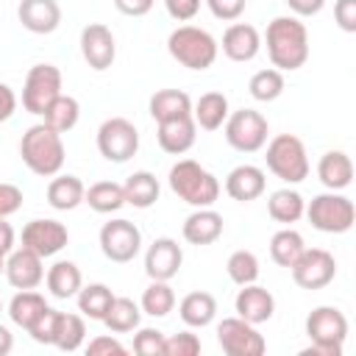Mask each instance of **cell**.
I'll use <instances>...</instances> for the list:
<instances>
[{"mask_svg": "<svg viewBox=\"0 0 356 356\" xmlns=\"http://www.w3.org/2000/svg\"><path fill=\"white\" fill-rule=\"evenodd\" d=\"M170 189L192 209L214 206L220 197V181L195 159H181L170 167Z\"/></svg>", "mask_w": 356, "mask_h": 356, "instance_id": "3957f363", "label": "cell"}, {"mask_svg": "<svg viewBox=\"0 0 356 356\" xmlns=\"http://www.w3.org/2000/svg\"><path fill=\"white\" fill-rule=\"evenodd\" d=\"M267 170L284 184H300L309 175V153L306 145L295 134H278L267 142Z\"/></svg>", "mask_w": 356, "mask_h": 356, "instance_id": "8992f818", "label": "cell"}, {"mask_svg": "<svg viewBox=\"0 0 356 356\" xmlns=\"http://www.w3.org/2000/svg\"><path fill=\"white\" fill-rule=\"evenodd\" d=\"M178 314H181V320H184L189 328H206V325H211L214 317H217V300H214L211 292H203V289L189 292V295L181 298Z\"/></svg>", "mask_w": 356, "mask_h": 356, "instance_id": "4316f807", "label": "cell"}, {"mask_svg": "<svg viewBox=\"0 0 356 356\" xmlns=\"http://www.w3.org/2000/svg\"><path fill=\"white\" fill-rule=\"evenodd\" d=\"M181 234H184V239H186L189 245H197V248L211 245V242H217V239L222 236V214H217L211 206L195 209V211L184 220Z\"/></svg>", "mask_w": 356, "mask_h": 356, "instance_id": "603a6c76", "label": "cell"}, {"mask_svg": "<svg viewBox=\"0 0 356 356\" xmlns=\"http://www.w3.org/2000/svg\"><path fill=\"white\" fill-rule=\"evenodd\" d=\"M17 17L31 33H53L61 25V6L56 0H19Z\"/></svg>", "mask_w": 356, "mask_h": 356, "instance_id": "d6986e66", "label": "cell"}, {"mask_svg": "<svg viewBox=\"0 0 356 356\" xmlns=\"http://www.w3.org/2000/svg\"><path fill=\"white\" fill-rule=\"evenodd\" d=\"M86 353H89V356H125V353H128V348H125V345H122L117 337L100 334V337L89 339Z\"/></svg>", "mask_w": 356, "mask_h": 356, "instance_id": "f6af8a7d", "label": "cell"}, {"mask_svg": "<svg viewBox=\"0 0 356 356\" xmlns=\"http://www.w3.org/2000/svg\"><path fill=\"white\" fill-rule=\"evenodd\" d=\"M164 8L175 22H189L200 11V0H164Z\"/></svg>", "mask_w": 356, "mask_h": 356, "instance_id": "681fc988", "label": "cell"}, {"mask_svg": "<svg viewBox=\"0 0 356 356\" xmlns=\"http://www.w3.org/2000/svg\"><path fill=\"white\" fill-rule=\"evenodd\" d=\"M75 300H78V312L83 317L103 323V317H106V312H108V306L114 300V292L106 284H86V286L78 289Z\"/></svg>", "mask_w": 356, "mask_h": 356, "instance_id": "d590c367", "label": "cell"}, {"mask_svg": "<svg viewBox=\"0 0 356 356\" xmlns=\"http://www.w3.org/2000/svg\"><path fill=\"white\" fill-rule=\"evenodd\" d=\"M150 117L156 122H167V120H178V117H189L192 114V97L184 89H159L150 103Z\"/></svg>", "mask_w": 356, "mask_h": 356, "instance_id": "83f0119b", "label": "cell"}, {"mask_svg": "<svg viewBox=\"0 0 356 356\" xmlns=\"http://www.w3.org/2000/svg\"><path fill=\"white\" fill-rule=\"evenodd\" d=\"M264 189H267V178H264V170L256 164H239L225 175V192L239 203H250L261 197Z\"/></svg>", "mask_w": 356, "mask_h": 356, "instance_id": "44dd1931", "label": "cell"}, {"mask_svg": "<svg viewBox=\"0 0 356 356\" xmlns=\"http://www.w3.org/2000/svg\"><path fill=\"white\" fill-rule=\"evenodd\" d=\"M19 156L25 161V167L33 172V175H42V178H53L61 172L64 167V142H61V134H56L53 128H47L44 122L39 125H31L22 139H19Z\"/></svg>", "mask_w": 356, "mask_h": 356, "instance_id": "7a4b0ae2", "label": "cell"}, {"mask_svg": "<svg viewBox=\"0 0 356 356\" xmlns=\"http://www.w3.org/2000/svg\"><path fill=\"white\" fill-rule=\"evenodd\" d=\"M14 111H17V95H14V89L8 83L0 81V122L11 120Z\"/></svg>", "mask_w": 356, "mask_h": 356, "instance_id": "f5cc1de1", "label": "cell"}, {"mask_svg": "<svg viewBox=\"0 0 356 356\" xmlns=\"http://www.w3.org/2000/svg\"><path fill=\"white\" fill-rule=\"evenodd\" d=\"M134 353H139V356H164V334L159 328H136Z\"/></svg>", "mask_w": 356, "mask_h": 356, "instance_id": "7bdbcfd3", "label": "cell"}, {"mask_svg": "<svg viewBox=\"0 0 356 356\" xmlns=\"http://www.w3.org/2000/svg\"><path fill=\"white\" fill-rule=\"evenodd\" d=\"M44 284H47V292L53 298L67 300V298H75L78 295V289L83 286V275H81V270H78L75 261L61 259V261H56V264L47 267Z\"/></svg>", "mask_w": 356, "mask_h": 356, "instance_id": "484cf974", "label": "cell"}, {"mask_svg": "<svg viewBox=\"0 0 356 356\" xmlns=\"http://www.w3.org/2000/svg\"><path fill=\"white\" fill-rule=\"evenodd\" d=\"M225 273L236 286H245V284H253L259 278L261 267H259V259L253 250H234L225 261Z\"/></svg>", "mask_w": 356, "mask_h": 356, "instance_id": "60d3db41", "label": "cell"}, {"mask_svg": "<svg viewBox=\"0 0 356 356\" xmlns=\"http://www.w3.org/2000/svg\"><path fill=\"white\" fill-rule=\"evenodd\" d=\"M83 337H86V323H83V314H70V312H58V320H56V334H53V345L58 350H78L83 345Z\"/></svg>", "mask_w": 356, "mask_h": 356, "instance_id": "74e56055", "label": "cell"}, {"mask_svg": "<svg viewBox=\"0 0 356 356\" xmlns=\"http://www.w3.org/2000/svg\"><path fill=\"white\" fill-rule=\"evenodd\" d=\"M222 131H225V142L239 150V153H256L267 145V134H270V125H267V117L256 108H239V111H231L228 120L222 122Z\"/></svg>", "mask_w": 356, "mask_h": 356, "instance_id": "ba28073f", "label": "cell"}, {"mask_svg": "<svg viewBox=\"0 0 356 356\" xmlns=\"http://www.w3.org/2000/svg\"><path fill=\"white\" fill-rule=\"evenodd\" d=\"M22 209V189L17 184H6L0 181V217H11Z\"/></svg>", "mask_w": 356, "mask_h": 356, "instance_id": "7dc6e473", "label": "cell"}, {"mask_svg": "<svg viewBox=\"0 0 356 356\" xmlns=\"http://www.w3.org/2000/svg\"><path fill=\"white\" fill-rule=\"evenodd\" d=\"M303 214L309 217L312 228L323 231V234H348L356 222V209L353 200L345 197L342 192H323L314 195L309 200V206L303 209Z\"/></svg>", "mask_w": 356, "mask_h": 356, "instance_id": "52a82bcc", "label": "cell"}, {"mask_svg": "<svg viewBox=\"0 0 356 356\" xmlns=\"http://www.w3.org/2000/svg\"><path fill=\"white\" fill-rule=\"evenodd\" d=\"M42 256L28 250V248H14L8 256H6V281L14 286V289H36L42 281H44V267H42Z\"/></svg>", "mask_w": 356, "mask_h": 356, "instance_id": "e0dca14e", "label": "cell"}, {"mask_svg": "<svg viewBox=\"0 0 356 356\" xmlns=\"http://www.w3.org/2000/svg\"><path fill=\"white\" fill-rule=\"evenodd\" d=\"M284 86H286L284 72L275 70V67L259 70V72H253L250 81H248V92H250V97L259 100V103H273V100H278V97L284 95Z\"/></svg>", "mask_w": 356, "mask_h": 356, "instance_id": "f35d334b", "label": "cell"}, {"mask_svg": "<svg viewBox=\"0 0 356 356\" xmlns=\"http://www.w3.org/2000/svg\"><path fill=\"white\" fill-rule=\"evenodd\" d=\"M139 309L150 317H167L175 309V292H172L170 281H150L147 289L142 292Z\"/></svg>", "mask_w": 356, "mask_h": 356, "instance_id": "ab89813d", "label": "cell"}, {"mask_svg": "<svg viewBox=\"0 0 356 356\" xmlns=\"http://www.w3.org/2000/svg\"><path fill=\"white\" fill-rule=\"evenodd\" d=\"M167 50L181 67L203 72L217 61L220 44L209 31H203L197 25H178L167 36Z\"/></svg>", "mask_w": 356, "mask_h": 356, "instance_id": "5b68a950", "label": "cell"}, {"mask_svg": "<svg viewBox=\"0 0 356 356\" xmlns=\"http://www.w3.org/2000/svg\"><path fill=\"white\" fill-rule=\"evenodd\" d=\"M14 348V334L0 323V356H8Z\"/></svg>", "mask_w": 356, "mask_h": 356, "instance_id": "11a10c76", "label": "cell"}, {"mask_svg": "<svg viewBox=\"0 0 356 356\" xmlns=\"http://www.w3.org/2000/svg\"><path fill=\"white\" fill-rule=\"evenodd\" d=\"M264 42H267V56H270L273 67L281 72L300 70L309 58V31L300 22V17H295V14L275 17L267 25Z\"/></svg>", "mask_w": 356, "mask_h": 356, "instance_id": "6da1fadb", "label": "cell"}, {"mask_svg": "<svg viewBox=\"0 0 356 356\" xmlns=\"http://www.w3.org/2000/svg\"><path fill=\"white\" fill-rule=\"evenodd\" d=\"M334 19L345 33H356V0H337Z\"/></svg>", "mask_w": 356, "mask_h": 356, "instance_id": "c3c4849f", "label": "cell"}, {"mask_svg": "<svg viewBox=\"0 0 356 356\" xmlns=\"http://www.w3.org/2000/svg\"><path fill=\"white\" fill-rule=\"evenodd\" d=\"M206 6H209V11H211L217 19L234 22V19H239V17L245 14L248 0H206Z\"/></svg>", "mask_w": 356, "mask_h": 356, "instance_id": "bcb514c9", "label": "cell"}, {"mask_svg": "<svg viewBox=\"0 0 356 356\" xmlns=\"http://www.w3.org/2000/svg\"><path fill=\"white\" fill-rule=\"evenodd\" d=\"M44 309H47L44 295H39L36 289H19V292L11 298V303H8V317H11L14 325H19V328L28 331L31 323H33Z\"/></svg>", "mask_w": 356, "mask_h": 356, "instance_id": "836d02e7", "label": "cell"}, {"mask_svg": "<svg viewBox=\"0 0 356 356\" xmlns=\"http://www.w3.org/2000/svg\"><path fill=\"white\" fill-rule=\"evenodd\" d=\"M70 242V231L64 222L58 220H31L25 228H22V248L39 253L42 259L47 256H56L58 250H64Z\"/></svg>", "mask_w": 356, "mask_h": 356, "instance_id": "9a60e30c", "label": "cell"}, {"mask_svg": "<svg viewBox=\"0 0 356 356\" xmlns=\"http://www.w3.org/2000/svg\"><path fill=\"white\" fill-rule=\"evenodd\" d=\"M228 114H231V106H228V97L222 92H203L192 103V120L203 131L222 128V122L228 120Z\"/></svg>", "mask_w": 356, "mask_h": 356, "instance_id": "d4e9b609", "label": "cell"}, {"mask_svg": "<svg viewBox=\"0 0 356 356\" xmlns=\"http://www.w3.org/2000/svg\"><path fill=\"white\" fill-rule=\"evenodd\" d=\"M0 312H3V300H0Z\"/></svg>", "mask_w": 356, "mask_h": 356, "instance_id": "6f0895ef", "label": "cell"}, {"mask_svg": "<svg viewBox=\"0 0 356 356\" xmlns=\"http://www.w3.org/2000/svg\"><path fill=\"white\" fill-rule=\"evenodd\" d=\"M156 139H159V147L170 156H184L195 139H197V125L189 117H178V120H167V122H156Z\"/></svg>", "mask_w": 356, "mask_h": 356, "instance_id": "7402d4cb", "label": "cell"}, {"mask_svg": "<svg viewBox=\"0 0 356 356\" xmlns=\"http://www.w3.org/2000/svg\"><path fill=\"white\" fill-rule=\"evenodd\" d=\"M122 192H125V203H131L134 209H150L159 195H161V186H159V178L147 170H136L125 178L122 184Z\"/></svg>", "mask_w": 356, "mask_h": 356, "instance_id": "f546056e", "label": "cell"}, {"mask_svg": "<svg viewBox=\"0 0 356 356\" xmlns=\"http://www.w3.org/2000/svg\"><path fill=\"white\" fill-rule=\"evenodd\" d=\"M78 120H81V103L72 97V95H58L47 108H44V114H42V122L47 125V128H53L56 134H67V131H72L75 125H78Z\"/></svg>", "mask_w": 356, "mask_h": 356, "instance_id": "1f68e13d", "label": "cell"}, {"mask_svg": "<svg viewBox=\"0 0 356 356\" xmlns=\"http://www.w3.org/2000/svg\"><path fill=\"white\" fill-rule=\"evenodd\" d=\"M139 320H142V309L139 303H134L131 298H117L111 300L106 317H103V325L111 331V334H128V331H136L139 328Z\"/></svg>", "mask_w": 356, "mask_h": 356, "instance_id": "e575fe53", "label": "cell"}, {"mask_svg": "<svg viewBox=\"0 0 356 356\" xmlns=\"http://www.w3.org/2000/svg\"><path fill=\"white\" fill-rule=\"evenodd\" d=\"M3 270H6V256H0V275H3Z\"/></svg>", "mask_w": 356, "mask_h": 356, "instance_id": "9f6ffc18", "label": "cell"}, {"mask_svg": "<svg viewBox=\"0 0 356 356\" xmlns=\"http://www.w3.org/2000/svg\"><path fill=\"white\" fill-rule=\"evenodd\" d=\"M309 348L300 356H342V345L348 339V317L337 306H317L306 317Z\"/></svg>", "mask_w": 356, "mask_h": 356, "instance_id": "277c9868", "label": "cell"}, {"mask_svg": "<svg viewBox=\"0 0 356 356\" xmlns=\"http://www.w3.org/2000/svg\"><path fill=\"white\" fill-rule=\"evenodd\" d=\"M61 95V70L56 64H33L22 83V108L42 117L44 108Z\"/></svg>", "mask_w": 356, "mask_h": 356, "instance_id": "30bf717a", "label": "cell"}, {"mask_svg": "<svg viewBox=\"0 0 356 356\" xmlns=\"http://www.w3.org/2000/svg\"><path fill=\"white\" fill-rule=\"evenodd\" d=\"M184 264V250L172 236H159L145 250V273L150 281H170Z\"/></svg>", "mask_w": 356, "mask_h": 356, "instance_id": "2e32d148", "label": "cell"}, {"mask_svg": "<svg viewBox=\"0 0 356 356\" xmlns=\"http://www.w3.org/2000/svg\"><path fill=\"white\" fill-rule=\"evenodd\" d=\"M220 47H222V53H225L231 61L245 64V61H253V58L259 56V50H261V36H259V31H256L253 25H248V22H234V25L225 28Z\"/></svg>", "mask_w": 356, "mask_h": 356, "instance_id": "ffe728a7", "label": "cell"}, {"mask_svg": "<svg viewBox=\"0 0 356 356\" xmlns=\"http://www.w3.org/2000/svg\"><path fill=\"white\" fill-rule=\"evenodd\" d=\"M317 178L325 189L331 192H342L350 186L353 181V161L345 150H328L320 156L317 161Z\"/></svg>", "mask_w": 356, "mask_h": 356, "instance_id": "cb8c5ba5", "label": "cell"}, {"mask_svg": "<svg viewBox=\"0 0 356 356\" xmlns=\"http://www.w3.org/2000/svg\"><path fill=\"white\" fill-rule=\"evenodd\" d=\"M289 273L300 289H323L337 275V259L323 248H303V253L289 267Z\"/></svg>", "mask_w": 356, "mask_h": 356, "instance_id": "4fadbf2b", "label": "cell"}, {"mask_svg": "<svg viewBox=\"0 0 356 356\" xmlns=\"http://www.w3.org/2000/svg\"><path fill=\"white\" fill-rule=\"evenodd\" d=\"M97 242H100V250L108 261L128 264L142 250V231L136 228V222H131L125 217H117V220L103 222Z\"/></svg>", "mask_w": 356, "mask_h": 356, "instance_id": "8fae6325", "label": "cell"}, {"mask_svg": "<svg viewBox=\"0 0 356 356\" xmlns=\"http://www.w3.org/2000/svg\"><path fill=\"white\" fill-rule=\"evenodd\" d=\"M217 345L228 356H261L267 350L259 328L242 317H225L217 325Z\"/></svg>", "mask_w": 356, "mask_h": 356, "instance_id": "7c38bea8", "label": "cell"}, {"mask_svg": "<svg viewBox=\"0 0 356 356\" xmlns=\"http://www.w3.org/2000/svg\"><path fill=\"white\" fill-rule=\"evenodd\" d=\"M56 320H58V309H44L28 328L31 339L39 342V345H53V334H56Z\"/></svg>", "mask_w": 356, "mask_h": 356, "instance_id": "ee69618b", "label": "cell"}, {"mask_svg": "<svg viewBox=\"0 0 356 356\" xmlns=\"http://www.w3.org/2000/svg\"><path fill=\"white\" fill-rule=\"evenodd\" d=\"M200 353V337L192 331H178L172 337H164V356H197Z\"/></svg>", "mask_w": 356, "mask_h": 356, "instance_id": "b9f144b4", "label": "cell"}, {"mask_svg": "<svg viewBox=\"0 0 356 356\" xmlns=\"http://www.w3.org/2000/svg\"><path fill=\"white\" fill-rule=\"evenodd\" d=\"M83 181L78 175H53V181L47 184V203L56 211H72L83 203Z\"/></svg>", "mask_w": 356, "mask_h": 356, "instance_id": "f1b7e54d", "label": "cell"}, {"mask_svg": "<svg viewBox=\"0 0 356 356\" xmlns=\"http://www.w3.org/2000/svg\"><path fill=\"white\" fill-rule=\"evenodd\" d=\"M156 0H114V8L125 17H145Z\"/></svg>", "mask_w": 356, "mask_h": 356, "instance_id": "f907efd6", "label": "cell"}, {"mask_svg": "<svg viewBox=\"0 0 356 356\" xmlns=\"http://www.w3.org/2000/svg\"><path fill=\"white\" fill-rule=\"evenodd\" d=\"M97 150L111 164H125L139 150V131L125 117H108L97 128Z\"/></svg>", "mask_w": 356, "mask_h": 356, "instance_id": "9c48e42d", "label": "cell"}, {"mask_svg": "<svg viewBox=\"0 0 356 356\" xmlns=\"http://www.w3.org/2000/svg\"><path fill=\"white\" fill-rule=\"evenodd\" d=\"M81 56L95 72L108 70L117 58V42H114L111 28L103 22H89L81 31Z\"/></svg>", "mask_w": 356, "mask_h": 356, "instance_id": "5bb4252c", "label": "cell"}, {"mask_svg": "<svg viewBox=\"0 0 356 356\" xmlns=\"http://www.w3.org/2000/svg\"><path fill=\"white\" fill-rule=\"evenodd\" d=\"M303 248H306V242H303V236L295 228H281L270 239V259L278 267H286L289 270L298 261V256L303 253Z\"/></svg>", "mask_w": 356, "mask_h": 356, "instance_id": "8d00e7d4", "label": "cell"}, {"mask_svg": "<svg viewBox=\"0 0 356 356\" xmlns=\"http://www.w3.org/2000/svg\"><path fill=\"white\" fill-rule=\"evenodd\" d=\"M234 309H236V317H242V320H248L253 325H261V323L273 320V314H275V298H273L270 289H264V286H259L253 281V284H245L236 292Z\"/></svg>", "mask_w": 356, "mask_h": 356, "instance_id": "ac0fdd59", "label": "cell"}, {"mask_svg": "<svg viewBox=\"0 0 356 356\" xmlns=\"http://www.w3.org/2000/svg\"><path fill=\"white\" fill-rule=\"evenodd\" d=\"M83 203L97 214H114L125 206L122 184L117 181H97L83 192Z\"/></svg>", "mask_w": 356, "mask_h": 356, "instance_id": "d6a6232c", "label": "cell"}, {"mask_svg": "<svg viewBox=\"0 0 356 356\" xmlns=\"http://www.w3.org/2000/svg\"><path fill=\"white\" fill-rule=\"evenodd\" d=\"M14 228L11 222H6V217H0V256H8L14 250Z\"/></svg>", "mask_w": 356, "mask_h": 356, "instance_id": "db71d44e", "label": "cell"}, {"mask_svg": "<svg viewBox=\"0 0 356 356\" xmlns=\"http://www.w3.org/2000/svg\"><path fill=\"white\" fill-rule=\"evenodd\" d=\"M303 209H306V200L298 189H275L270 197H267V214L275 220V222H284V225H292L303 217Z\"/></svg>", "mask_w": 356, "mask_h": 356, "instance_id": "4dcf8cb0", "label": "cell"}, {"mask_svg": "<svg viewBox=\"0 0 356 356\" xmlns=\"http://www.w3.org/2000/svg\"><path fill=\"white\" fill-rule=\"evenodd\" d=\"M286 6L295 17H314V14L323 11L325 0H286Z\"/></svg>", "mask_w": 356, "mask_h": 356, "instance_id": "816d5d0a", "label": "cell"}]
</instances>
